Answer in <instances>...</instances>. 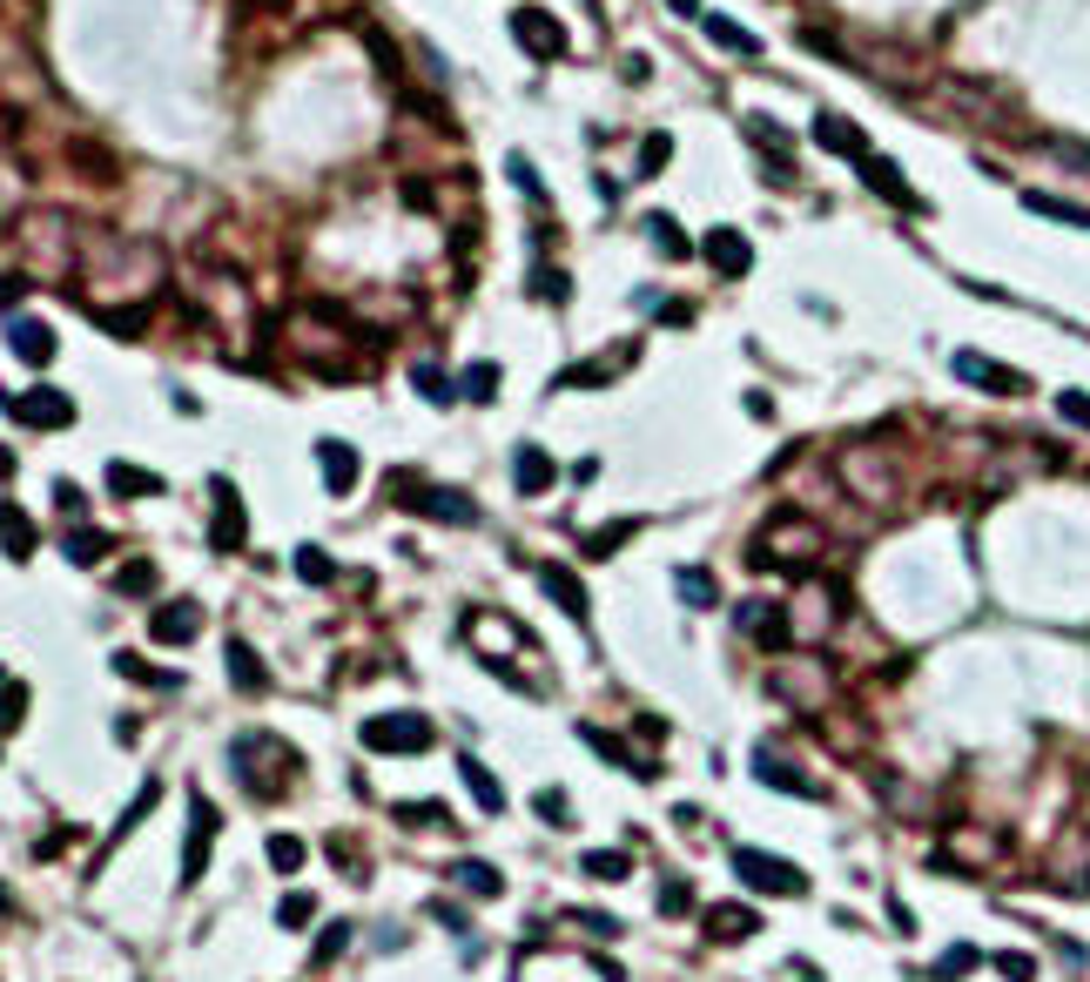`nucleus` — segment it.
<instances>
[{
    "label": "nucleus",
    "mask_w": 1090,
    "mask_h": 982,
    "mask_svg": "<svg viewBox=\"0 0 1090 982\" xmlns=\"http://www.w3.org/2000/svg\"><path fill=\"white\" fill-rule=\"evenodd\" d=\"M822 553H828V532L814 525L808 512H774L767 532L754 538V566H795V572H808Z\"/></svg>",
    "instance_id": "f257e3e1"
},
{
    "label": "nucleus",
    "mask_w": 1090,
    "mask_h": 982,
    "mask_svg": "<svg viewBox=\"0 0 1090 982\" xmlns=\"http://www.w3.org/2000/svg\"><path fill=\"white\" fill-rule=\"evenodd\" d=\"M391 498L404 505V512H424V519H445V525H479V505L451 492V485H424L417 471H398L391 478Z\"/></svg>",
    "instance_id": "f03ea898"
},
{
    "label": "nucleus",
    "mask_w": 1090,
    "mask_h": 982,
    "mask_svg": "<svg viewBox=\"0 0 1090 982\" xmlns=\"http://www.w3.org/2000/svg\"><path fill=\"white\" fill-rule=\"evenodd\" d=\"M358 740H364L371 754H424V748H432V720H424V714H371L358 727Z\"/></svg>",
    "instance_id": "7ed1b4c3"
},
{
    "label": "nucleus",
    "mask_w": 1090,
    "mask_h": 982,
    "mask_svg": "<svg viewBox=\"0 0 1090 982\" xmlns=\"http://www.w3.org/2000/svg\"><path fill=\"white\" fill-rule=\"evenodd\" d=\"M734 875L761 895H808V875L782 854H761V848H734Z\"/></svg>",
    "instance_id": "20e7f679"
},
{
    "label": "nucleus",
    "mask_w": 1090,
    "mask_h": 982,
    "mask_svg": "<svg viewBox=\"0 0 1090 982\" xmlns=\"http://www.w3.org/2000/svg\"><path fill=\"white\" fill-rule=\"evenodd\" d=\"M774 693H782L795 714H822V700H828V666H822V659H788V666H774Z\"/></svg>",
    "instance_id": "39448f33"
},
{
    "label": "nucleus",
    "mask_w": 1090,
    "mask_h": 982,
    "mask_svg": "<svg viewBox=\"0 0 1090 982\" xmlns=\"http://www.w3.org/2000/svg\"><path fill=\"white\" fill-rule=\"evenodd\" d=\"M949 371H956L962 384H977V390H996V398H1024V390H1030V377H1024V371H1009V364L983 357V350H956Z\"/></svg>",
    "instance_id": "423d86ee"
},
{
    "label": "nucleus",
    "mask_w": 1090,
    "mask_h": 982,
    "mask_svg": "<svg viewBox=\"0 0 1090 982\" xmlns=\"http://www.w3.org/2000/svg\"><path fill=\"white\" fill-rule=\"evenodd\" d=\"M512 41H519L532 61H559V54H566V21L545 14V8H519V14H512Z\"/></svg>",
    "instance_id": "0eeeda50"
},
{
    "label": "nucleus",
    "mask_w": 1090,
    "mask_h": 982,
    "mask_svg": "<svg viewBox=\"0 0 1090 982\" xmlns=\"http://www.w3.org/2000/svg\"><path fill=\"white\" fill-rule=\"evenodd\" d=\"M209 848H216V808L209 795H189V841H182V882L209 875Z\"/></svg>",
    "instance_id": "6e6552de"
},
{
    "label": "nucleus",
    "mask_w": 1090,
    "mask_h": 982,
    "mask_svg": "<svg viewBox=\"0 0 1090 982\" xmlns=\"http://www.w3.org/2000/svg\"><path fill=\"white\" fill-rule=\"evenodd\" d=\"M1050 882L1083 895L1090 888V828H1064V841L1050 848Z\"/></svg>",
    "instance_id": "1a4fd4ad"
},
{
    "label": "nucleus",
    "mask_w": 1090,
    "mask_h": 982,
    "mask_svg": "<svg viewBox=\"0 0 1090 982\" xmlns=\"http://www.w3.org/2000/svg\"><path fill=\"white\" fill-rule=\"evenodd\" d=\"M8 411H14L21 424H34V431H68V424H74V398H68V390H48V384L27 390V398H14Z\"/></svg>",
    "instance_id": "9d476101"
},
{
    "label": "nucleus",
    "mask_w": 1090,
    "mask_h": 982,
    "mask_svg": "<svg viewBox=\"0 0 1090 982\" xmlns=\"http://www.w3.org/2000/svg\"><path fill=\"white\" fill-rule=\"evenodd\" d=\"M814 142H822L828 155H841V162H855V169L869 162V135L855 129L848 114H835V108H822V114H814Z\"/></svg>",
    "instance_id": "9b49d317"
},
{
    "label": "nucleus",
    "mask_w": 1090,
    "mask_h": 982,
    "mask_svg": "<svg viewBox=\"0 0 1090 982\" xmlns=\"http://www.w3.org/2000/svg\"><path fill=\"white\" fill-rule=\"evenodd\" d=\"M734 626H741L748 640H761V646H788V633H795L788 613L767 606V599H741V606H734Z\"/></svg>",
    "instance_id": "f8f14e48"
},
{
    "label": "nucleus",
    "mask_w": 1090,
    "mask_h": 982,
    "mask_svg": "<svg viewBox=\"0 0 1090 982\" xmlns=\"http://www.w3.org/2000/svg\"><path fill=\"white\" fill-rule=\"evenodd\" d=\"M148 633L162 640V646H189V640L203 633V606H196V599H169V606H155Z\"/></svg>",
    "instance_id": "ddd939ff"
},
{
    "label": "nucleus",
    "mask_w": 1090,
    "mask_h": 982,
    "mask_svg": "<svg viewBox=\"0 0 1090 982\" xmlns=\"http://www.w3.org/2000/svg\"><path fill=\"white\" fill-rule=\"evenodd\" d=\"M700 256H707L720 277H748V269H754V250H748V235H741V229H707Z\"/></svg>",
    "instance_id": "4468645a"
},
{
    "label": "nucleus",
    "mask_w": 1090,
    "mask_h": 982,
    "mask_svg": "<svg viewBox=\"0 0 1090 982\" xmlns=\"http://www.w3.org/2000/svg\"><path fill=\"white\" fill-rule=\"evenodd\" d=\"M209 492H216V532H209V538H216V553H237V545L250 538V519H243V505H237V485L216 478Z\"/></svg>",
    "instance_id": "2eb2a0df"
},
{
    "label": "nucleus",
    "mask_w": 1090,
    "mask_h": 982,
    "mask_svg": "<svg viewBox=\"0 0 1090 982\" xmlns=\"http://www.w3.org/2000/svg\"><path fill=\"white\" fill-rule=\"evenodd\" d=\"M512 485H519L525 498H545V492L559 485V464L545 458L538 445H519V451H512Z\"/></svg>",
    "instance_id": "dca6fc26"
},
{
    "label": "nucleus",
    "mask_w": 1090,
    "mask_h": 982,
    "mask_svg": "<svg viewBox=\"0 0 1090 982\" xmlns=\"http://www.w3.org/2000/svg\"><path fill=\"white\" fill-rule=\"evenodd\" d=\"M317 464H324V485L343 498V492H358V478H364V464H358V451H350L343 438H324L317 445Z\"/></svg>",
    "instance_id": "f3484780"
},
{
    "label": "nucleus",
    "mask_w": 1090,
    "mask_h": 982,
    "mask_svg": "<svg viewBox=\"0 0 1090 982\" xmlns=\"http://www.w3.org/2000/svg\"><path fill=\"white\" fill-rule=\"evenodd\" d=\"M700 922H707V935H714V942H748V935L761 929V916L748 909V901H714V909L700 916Z\"/></svg>",
    "instance_id": "a211bd4d"
},
{
    "label": "nucleus",
    "mask_w": 1090,
    "mask_h": 982,
    "mask_svg": "<svg viewBox=\"0 0 1090 982\" xmlns=\"http://www.w3.org/2000/svg\"><path fill=\"white\" fill-rule=\"evenodd\" d=\"M8 343H14L21 364H48V357H55V330H48L41 317H14V324H8Z\"/></svg>",
    "instance_id": "6ab92c4d"
},
{
    "label": "nucleus",
    "mask_w": 1090,
    "mask_h": 982,
    "mask_svg": "<svg viewBox=\"0 0 1090 982\" xmlns=\"http://www.w3.org/2000/svg\"><path fill=\"white\" fill-rule=\"evenodd\" d=\"M579 740H586V748L600 754V761H613V767H627L633 780H653V761L646 754H633L627 740H613V734H600V727H579Z\"/></svg>",
    "instance_id": "aec40b11"
},
{
    "label": "nucleus",
    "mask_w": 1090,
    "mask_h": 982,
    "mask_svg": "<svg viewBox=\"0 0 1090 982\" xmlns=\"http://www.w3.org/2000/svg\"><path fill=\"white\" fill-rule=\"evenodd\" d=\"M862 182H869L875 195H888V203H895V209H909V216H922V209H929V203H922V195H916V189H909L903 175H895L888 162H875V155H869V162H862Z\"/></svg>",
    "instance_id": "412c9836"
},
{
    "label": "nucleus",
    "mask_w": 1090,
    "mask_h": 982,
    "mask_svg": "<svg viewBox=\"0 0 1090 982\" xmlns=\"http://www.w3.org/2000/svg\"><path fill=\"white\" fill-rule=\"evenodd\" d=\"M34 545H41L34 519L21 512V505H0V553H8V559H34Z\"/></svg>",
    "instance_id": "4be33fe9"
},
{
    "label": "nucleus",
    "mask_w": 1090,
    "mask_h": 982,
    "mask_svg": "<svg viewBox=\"0 0 1090 982\" xmlns=\"http://www.w3.org/2000/svg\"><path fill=\"white\" fill-rule=\"evenodd\" d=\"M458 774H464V788H472V801H479L485 814H498V808H505V788H498V774H492L479 754H458Z\"/></svg>",
    "instance_id": "5701e85b"
},
{
    "label": "nucleus",
    "mask_w": 1090,
    "mask_h": 982,
    "mask_svg": "<svg viewBox=\"0 0 1090 982\" xmlns=\"http://www.w3.org/2000/svg\"><path fill=\"white\" fill-rule=\"evenodd\" d=\"M538 585H545V593H553V599H559V606H566L572 619H586V613H593V599H586V585H579V579H572L566 566H538Z\"/></svg>",
    "instance_id": "b1692460"
},
{
    "label": "nucleus",
    "mask_w": 1090,
    "mask_h": 982,
    "mask_svg": "<svg viewBox=\"0 0 1090 982\" xmlns=\"http://www.w3.org/2000/svg\"><path fill=\"white\" fill-rule=\"evenodd\" d=\"M674 593L693 606V613H707V606H720V585H714V572H700V566H680L674 572Z\"/></svg>",
    "instance_id": "393cba45"
},
{
    "label": "nucleus",
    "mask_w": 1090,
    "mask_h": 982,
    "mask_svg": "<svg viewBox=\"0 0 1090 982\" xmlns=\"http://www.w3.org/2000/svg\"><path fill=\"white\" fill-rule=\"evenodd\" d=\"M754 774H761V780H767V788H788V795H801V801H814V795H822V788H814V780H801V774H795V767H788V761H774V754H767V748H761V754H754Z\"/></svg>",
    "instance_id": "a878e982"
},
{
    "label": "nucleus",
    "mask_w": 1090,
    "mask_h": 982,
    "mask_svg": "<svg viewBox=\"0 0 1090 982\" xmlns=\"http://www.w3.org/2000/svg\"><path fill=\"white\" fill-rule=\"evenodd\" d=\"M229 680H237L243 693H269V674H263V659H256V646H243V640H229Z\"/></svg>",
    "instance_id": "bb28decb"
},
{
    "label": "nucleus",
    "mask_w": 1090,
    "mask_h": 982,
    "mask_svg": "<svg viewBox=\"0 0 1090 982\" xmlns=\"http://www.w3.org/2000/svg\"><path fill=\"white\" fill-rule=\"evenodd\" d=\"M155 801H162V788H155V780H148V788H142V795H135V801L122 808V821H114V828H108V841H101V854H95V861H108L114 848H122V835L135 828V821H148V808H155Z\"/></svg>",
    "instance_id": "cd10ccee"
},
{
    "label": "nucleus",
    "mask_w": 1090,
    "mask_h": 982,
    "mask_svg": "<svg viewBox=\"0 0 1090 982\" xmlns=\"http://www.w3.org/2000/svg\"><path fill=\"white\" fill-rule=\"evenodd\" d=\"M996 848H1003V841H996ZM996 848H990V841H977V835H949V841L936 848V861H949V869H983V861H990Z\"/></svg>",
    "instance_id": "c85d7f7f"
},
{
    "label": "nucleus",
    "mask_w": 1090,
    "mask_h": 982,
    "mask_svg": "<svg viewBox=\"0 0 1090 982\" xmlns=\"http://www.w3.org/2000/svg\"><path fill=\"white\" fill-rule=\"evenodd\" d=\"M451 882H458V888H472V895H485V901H492V895L505 888V875L492 869V861H479V854H464L458 869H451Z\"/></svg>",
    "instance_id": "c756f323"
},
{
    "label": "nucleus",
    "mask_w": 1090,
    "mask_h": 982,
    "mask_svg": "<svg viewBox=\"0 0 1090 982\" xmlns=\"http://www.w3.org/2000/svg\"><path fill=\"white\" fill-rule=\"evenodd\" d=\"M700 21H707V34H714V41H720L727 54H748V61L761 54V41H754V34H748L741 21H727V14H700Z\"/></svg>",
    "instance_id": "7c9ffc66"
},
{
    "label": "nucleus",
    "mask_w": 1090,
    "mask_h": 982,
    "mask_svg": "<svg viewBox=\"0 0 1090 982\" xmlns=\"http://www.w3.org/2000/svg\"><path fill=\"white\" fill-rule=\"evenodd\" d=\"M1024 209H1030V216H1050V222H1070V229H1090V209L1057 203V195H1043V189H1030V195H1024Z\"/></svg>",
    "instance_id": "2f4dec72"
},
{
    "label": "nucleus",
    "mask_w": 1090,
    "mask_h": 982,
    "mask_svg": "<svg viewBox=\"0 0 1090 982\" xmlns=\"http://www.w3.org/2000/svg\"><path fill=\"white\" fill-rule=\"evenodd\" d=\"M646 235H653V243L667 250L674 263H687V256H693V235H687V229H680L674 216H646Z\"/></svg>",
    "instance_id": "473e14b6"
},
{
    "label": "nucleus",
    "mask_w": 1090,
    "mask_h": 982,
    "mask_svg": "<svg viewBox=\"0 0 1090 982\" xmlns=\"http://www.w3.org/2000/svg\"><path fill=\"white\" fill-rule=\"evenodd\" d=\"M579 869L600 875V882H627V875H633V854H627V848H593L586 861H579Z\"/></svg>",
    "instance_id": "72a5a7b5"
},
{
    "label": "nucleus",
    "mask_w": 1090,
    "mask_h": 982,
    "mask_svg": "<svg viewBox=\"0 0 1090 982\" xmlns=\"http://www.w3.org/2000/svg\"><path fill=\"white\" fill-rule=\"evenodd\" d=\"M108 485L114 492H122V498H155V492H162V478H155V471H142V464H108Z\"/></svg>",
    "instance_id": "f704fd0d"
},
{
    "label": "nucleus",
    "mask_w": 1090,
    "mask_h": 982,
    "mask_svg": "<svg viewBox=\"0 0 1090 982\" xmlns=\"http://www.w3.org/2000/svg\"><path fill=\"white\" fill-rule=\"evenodd\" d=\"M492 390H498V364H472L458 377V398L464 404H492Z\"/></svg>",
    "instance_id": "c9c22d12"
},
{
    "label": "nucleus",
    "mask_w": 1090,
    "mask_h": 982,
    "mask_svg": "<svg viewBox=\"0 0 1090 982\" xmlns=\"http://www.w3.org/2000/svg\"><path fill=\"white\" fill-rule=\"evenodd\" d=\"M640 532V519H613V525H600L593 538H586V559H606V553H619V545H627Z\"/></svg>",
    "instance_id": "e433bc0d"
},
{
    "label": "nucleus",
    "mask_w": 1090,
    "mask_h": 982,
    "mask_svg": "<svg viewBox=\"0 0 1090 982\" xmlns=\"http://www.w3.org/2000/svg\"><path fill=\"white\" fill-rule=\"evenodd\" d=\"M303 861H310V848L296 835H269V869H277V875H296Z\"/></svg>",
    "instance_id": "4c0bfd02"
},
{
    "label": "nucleus",
    "mask_w": 1090,
    "mask_h": 982,
    "mask_svg": "<svg viewBox=\"0 0 1090 982\" xmlns=\"http://www.w3.org/2000/svg\"><path fill=\"white\" fill-rule=\"evenodd\" d=\"M296 572H303L310 585H330V579H337V566H330L324 545H296Z\"/></svg>",
    "instance_id": "58836bf2"
},
{
    "label": "nucleus",
    "mask_w": 1090,
    "mask_h": 982,
    "mask_svg": "<svg viewBox=\"0 0 1090 982\" xmlns=\"http://www.w3.org/2000/svg\"><path fill=\"white\" fill-rule=\"evenodd\" d=\"M659 916H693V882H687V875H667V882H659Z\"/></svg>",
    "instance_id": "ea45409f"
},
{
    "label": "nucleus",
    "mask_w": 1090,
    "mask_h": 982,
    "mask_svg": "<svg viewBox=\"0 0 1090 982\" xmlns=\"http://www.w3.org/2000/svg\"><path fill=\"white\" fill-rule=\"evenodd\" d=\"M114 593H129V599H148V593H155V566H148V559L122 566V572H114Z\"/></svg>",
    "instance_id": "a19ab883"
},
{
    "label": "nucleus",
    "mask_w": 1090,
    "mask_h": 982,
    "mask_svg": "<svg viewBox=\"0 0 1090 982\" xmlns=\"http://www.w3.org/2000/svg\"><path fill=\"white\" fill-rule=\"evenodd\" d=\"M748 135H754L767 155H782V169H788V148H795V142H788V129H774L767 114H748Z\"/></svg>",
    "instance_id": "79ce46f5"
},
{
    "label": "nucleus",
    "mask_w": 1090,
    "mask_h": 982,
    "mask_svg": "<svg viewBox=\"0 0 1090 982\" xmlns=\"http://www.w3.org/2000/svg\"><path fill=\"white\" fill-rule=\"evenodd\" d=\"M411 384H417L432 404H451V398H458V384H445V371H438V364H417V371H411Z\"/></svg>",
    "instance_id": "37998d69"
},
{
    "label": "nucleus",
    "mask_w": 1090,
    "mask_h": 982,
    "mask_svg": "<svg viewBox=\"0 0 1090 982\" xmlns=\"http://www.w3.org/2000/svg\"><path fill=\"white\" fill-rule=\"evenodd\" d=\"M114 674L148 680V687H175V674H162V666H148V659H135V653H114Z\"/></svg>",
    "instance_id": "c03bdc74"
},
{
    "label": "nucleus",
    "mask_w": 1090,
    "mask_h": 982,
    "mask_svg": "<svg viewBox=\"0 0 1090 982\" xmlns=\"http://www.w3.org/2000/svg\"><path fill=\"white\" fill-rule=\"evenodd\" d=\"M21 714H27V687L0 680V734H14V727H21Z\"/></svg>",
    "instance_id": "a18cd8bd"
},
{
    "label": "nucleus",
    "mask_w": 1090,
    "mask_h": 982,
    "mask_svg": "<svg viewBox=\"0 0 1090 982\" xmlns=\"http://www.w3.org/2000/svg\"><path fill=\"white\" fill-rule=\"evenodd\" d=\"M101 553H108V532H74V538H68V559H74V566H95Z\"/></svg>",
    "instance_id": "49530a36"
},
{
    "label": "nucleus",
    "mask_w": 1090,
    "mask_h": 982,
    "mask_svg": "<svg viewBox=\"0 0 1090 982\" xmlns=\"http://www.w3.org/2000/svg\"><path fill=\"white\" fill-rule=\"evenodd\" d=\"M310 916H317V901H310V895H283V901H277V922H283V929H303Z\"/></svg>",
    "instance_id": "de8ad7c7"
},
{
    "label": "nucleus",
    "mask_w": 1090,
    "mask_h": 982,
    "mask_svg": "<svg viewBox=\"0 0 1090 982\" xmlns=\"http://www.w3.org/2000/svg\"><path fill=\"white\" fill-rule=\"evenodd\" d=\"M532 808H538V814H545V821H553V828H572V801H566V795H559V788H545V795H538V801H532Z\"/></svg>",
    "instance_id": "09e8293b"
},
{
    "label": "nucleus",
    "mask_w": 1090,
    "mask_h": 982,
    "mask_svg": "<svg viewBox=\"0 0 1090 982\" xmlns=\"http://www.w3.org/2000/svg\"><path fill=\"white\" fill-rule=\"evenodd\" d=\"M532 290H538L545 303H566V296H572V277H559V269H538V277H532Z\"/></svg>",
    "instance_id": "8fccbe9b"
},
{
    "label": "nucleus",
    "mask_w": 1090,
    "mask_h": 982,
    "mask_svg": "<svg viewBox=\"0 0 1090 982\" xmlns=\"http://www.w3.org/2000/svg\"><path fill=\"white\" fill-rule=\"evenodd\" d=\"M566 922H572V929H593V935H619V922L600 916V909H566Z\"/></svg>",
    "instance_id": "3c124183"
},
{
    "label": "nucleus",
    "mask_w": 1090,
    "mask_h": 982,
    "mask_svg": "<svg viewBox=\"0 0 1090 982\" xmlns=\"http://www.w3.org/2000/svg\"><path fill=\"white\" fill-rule=\"evenodd\" d=\"M1057 411H1064L1070 424H1083V431H1090V390H1064V398H1057Z\"/></svg>",
    "instance_id": "603ef678"
},
{
    "label": "nucleus",
    "mask_w": 1090,
    "mask_h": 982,
    "mask_svg": "<svg viewBox=\"0 0 1090 982\" xmlns=\"http://www.w3.org/2000/svg\"><path fill=\"white\" fill-rule=\"evenodd\" d=\"M505 169H512V182L532 195V203H545V189H538V175H532V162H525V155H512V162H505Z\"/></svg>",
    "instance_id": "864d4df0"
},
{
    "label": "nucleus",
    "mask_w": 1090,
    "mask_h": 982,
    "mask_svg": "<svg viewBox=\"0 0 1090 982\" xmlns=\"http://www.w3.org/2000/svg\"><path fill=\"white\" fill-rule=\"evenodd\" d=\"M996 969H1003L1009 982H1030V975H1037V962H1030V956H1017V949H1009V956H996Z\"/></svg>",
    "instance_id": "5fc2aeb1"
},
{
    "label": "nucleus",
    "mask_w": 1090,
    "mask_h": 982,
    "mask_svg": "<svg viewBox=\"0 0 1090 982\" xmlns=\"http://www.w3.org/2000/svg\"><path fill=\"white\" fill-rule=\"evenodd\" d=\"M343 942H350V922H330V929H324V942H317V962H330V956L343 949Z\"/></svg>",
    "instance_id": "6e6d98bb"
},
{
    "label": "nucleus",
    "mask_w": 1090,
    "mask_h": 982,
    "mask_svg": "<svg viewBox=\"0 0 1090 982\" xmlns=\"http://www.w3.org/2000/svg\"><path fill=\"white\" fill-rule=\"evenodd\" d=\"M667 148H674L667 135H646V155H640V169H646V175H653V169H667Z\"/></svg>",
    "instance_id": "4d7b16f0"
},
{
    "label": "nucleus",
    "mask_w": 1090,
    "mask_h": 982,
    "mask_svg": "<svg viewBox=\"0 0 1090 982\" xmlns=\"http://www.w3.org/2000/svg\"><path fill=\"white\" fill-rule=\"evenodd\" d=\"M398 821H445V808L438 801H411V808H398Z\"/></svg>",
    "instance_id": "13d9d810"
},
{
    "label": "nucleus",
    "mask_w": 1090,
    "mask_h": 982,
    "mask_svg": "<svg viewBox=\"0 0 1090 982\" xmlns=\"http://www.w3.org/2000/svg\"><path fill=\"white\" fill-rule=\"evenodd\" d=\"M667 8H674V14H700V0H667Z\"/></svg>",
    "instance_id": "bf43d9fd"
},
{
    "label": "nucleus",
    "mask_w": 1090,
    "mask_h": 982,
    "mask_svg": "<svg viewBox=\"0 0 1090 982\" xmlns=\"http://www.w3.org/2000/svg\"><path fill=\"white\" fill-rule=\"evenodd\" d=\"M8 909H14V901H8V888H0V916H8Z\"/></svg>",
    "instance_id": "052dcab7"
}]
</instances>
